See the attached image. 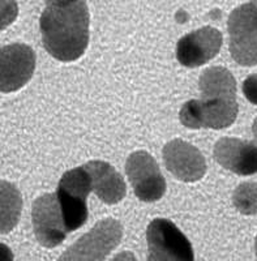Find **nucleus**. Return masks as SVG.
Masks as SVG:
<instances>
[{
    "label": "nucleus",
    "mask_w": 257,
    "mask_h": 261,
    "mask_svg": "<svg viewBox=\"0 0 257 261\" xmlns=\"http://www.w3.org/2000/svg\"><path fill=\"white\" fill-rule=\"evenodd\" d=\"M44 48L60 62L83 57L89 43V11L85 0H46L41 16Z\"/></svg>",
    "instance_id": "1"
},
{
    "label": "nucleus",
    "mask_w": 257,
    "mask_h": 261,
    "mask_svg": "<svg viewBox=\"0 0 257 261\" xmlns=\"http://www.w3.org/2000/svg\"><path fill=\"white\" fill-rule=\"evenodd\" d=\"M90 190L92 178L84 166L69 170L60 179L57 197L68 231L80 228L88 220L86 200Z\"/></svg>",
    "instance_id": "2"
},
{
    "label": "nucleus",
    "mask_w": 257,
    "mask_h": 261,
    "mask_svg": "<svg viewBox=\"0 0 257 261\" xmlns=\"http://www.w3.org/2000/svg\"><path fill=\"white\" fill-rule=\"evenodd\" d=\"M123 227L113 218L102 220L72 244L58 261H104L120 243Z\"/></svg>",
    "instance_id": "3"
},
{
    "label": "nucleus",
    "mask_w": 257,
    "mask_h": 261,
    "mask_svg": "<svg viewBox=\"0 0 257 261\" xmlns=\"http://www.w3.org/2000/svg\"><path fill=\"white\" fill-rule=\"evenodd\" d=\"M148 261H195L191 242L169 220L157 218L146 231Z\"/></svg>",
    "instance_id": "4"
},
{
    "label": "nucleus",
    "mask_w": 257,
    "mask_h": 261,
    "mask_svg": "<svg viewBox=\"0 0 257 261\" xmlns=\"http://www.w3.org/2000/svg\"><path fill=\"white\" fill-rule=\"evenodd\" d=\"M231 57L238 64H257V11L252 3L234 9L228 17Z\"/></svg>",
    "instance_id": "5"
},
{
    "label": "nucleus",
    "mask_w": 257,
    "mask_h": 261,
    "mask_svg": "<svg viewBox=\"0 0 257 261\" xmlns=\"http://www.w3.org/2000/svg\"><path fill=\"white\" fill-rule=\"evenodd\" d=\"M238 115L237 99H192L183 105L179 118L187 128H227Z\"/></svg>",
    "instance_id": "6"
},
{
    "label": "nucleus",
    "mask_w": 257,
    "mask_h": 261,
    "mask_svg": "<svg viewBox=\"0 0 257 261\" xmlns=\"http://www.w3.org/2000/svg\"><path fill=\"white\" fill-rule=\"evenodd\" d=\"M125 172L135 195L141 201H157L165 195L166 180L157 161L144 150L135 151L128 157Z\"/></svg>",
    "instance_id": "7"
},
{
    "label": "nucleus",
    "mask_w": 257,
    "mask_h": 261,
    "mask_svg": "<svg viewBox=\"0 0 257 261\" xmlns=\"http://www.w3.org/2000/svg\"><path fill=\"white\" fill-rule=\"evenodd\" d=\"M32 221L37 239L47 248L59 246L69 232L58 197L53 193H44L34 201Z\"/></svg>",
    "instance_id": "8"
},
{
    "label": "nucleus",
    "mask_w": 257,
    "mask_h": 261,
    "mask_svg": "<svg viewBox=\"0 0 257 261\" xmlns=\"http://www.w3.org/2000/svg\"><path fill=\"white\" fill-rule=\"evenodd\" d=\"M222 42L221 32L214 28L205 27L188 33L177 42V62L189 68L204 65L219 53Z\"/></svg>",
    "instance_id": "9"
},
{
    "label": "nucleus",
    "mask_w": 257,
    "mask_h": 261,
    "mask_svg": "<svg viewBox=\"0 0 257 261\" xmlns=\"http://www.w3.org/2000/svg\"><path fill=\"white\" fill-rule=\"evenodd\" d=\"M36 68L34 51L22 43L4 46L2 48V92L18 90L32 79Z\"/></svg>",
    "instance_id": "10"
},
{
    "label": "nucleus",
    "mask_w": 257,
    "mask_h": 261,
    "mask_svg": "<svg viewBox=\"0 0 257 261\" xmlns=\"http://www.w3.org/2000/svg\"><path fill=\"white\" fill-rule=\"evenodd\" d=\"M163 161L172 175L179 180H200L207 172L205 157L196 146L183 140H172L163 148Z\"/></svg>",
    "instance_id": "11"
},
{
    "label": "nucleus",
    "mask_w": 257,
    "mask_h": 261,
    "mask_svg": "<svg viewBox=\"0 0 257 261\" xmlns=\"http://www.w3.org/2000/svg\"><path fill=\"white\" fill-rule=\"evenodd\" d=\"M214 158L222 167L238 175L257 172V146L249 141L222 137L214 146Z\"/></svg>",
    "instance_id": "12"
},
{
    "label": "nucleus",
    "mask_w": 257,
    "mask_h": 261,
    "mask_svg": "<svg viewBox=\"0 0 257 261\" xmlns=\"http://www.w3.org/2000/svg\"><path fill=\"white\" fill-rule=\"evenodd\" d=\"M84 167L92 178L93 191L102 201L113 205L124 199L127 192L124 180L110 163L90 161Z\"/></svg>",
    "instance_id": "13"
},
{
    "label": "nucleus",
    "mask_w": 257,
    "mask_h": 261,
    "mask_svg": "<svg viewBox=\"0 0 257 261\" xmlns=\"http://www.w3.org/2000/svg\"><path fill=\"white\" fill-rule=\"evenodd\" d=\"M198 86L204 99H237V81L222 67L208 68L201 74Z\"/></svg>",
    "instance_id": "14"
},
{
    "label": "nucleus",
    "mask_w": 257,
    "mask_h": 261,
    "mask_svg": "<svg viewBox=\"0 0 257 261\" xmlns=\"http://www.w3.org/2000/svg\"><path fill=\"white\" fill-rule=\"evenodd\" d=\"M21 208L20 193L7 181H2V232L15 227Z\"/></svg>",
    "instance_id": "15"
},
{
    "label": "nucleus",
    "mask_w": 257,
    "mask_h": 261,
    "mask_svg": "<svg viewBox=\"0 0 257 261\" xmlns=\"http://www.w3.org/2000/svg\"><path fill=\"white\" fill-rule=\"evenodd\" d=\"M235 208L245 216L257 214V184L242 183L233 195Z\"/></svg>",
    "instance_id": "16"
},
{
    "label": "nucleus",
    "mask_w": 257,
    "mask_h": 261,
    "mask_svg": "<svg viewBox=\"0 0 257 261\" xmlns=\"http://www.w3.org/2000/svg\"><path fill=\"white\" fill-rule=\"evenodd\" d=\"M243 93L251 103L257 105V73L245 79L243 83Z\"/></svg>",
    "instance_id": "17"
},
{
    "label": "nucleus",
    "mask_w": 257,
    "mask_h": 261,
    "mask_svg": "<svg viewBox=\"0 0 257 261\" xmlns=\"http://www.w3.org/2000/svg\"><path fill=\"white\" fill-rule=\"evenodd\" d=\"M111 261H136V257H135V255L132 252L124 251V252L118 253Z\"/></svg>",
    "instance_id": "18"
},
{
    "label": "nucleus",
    "mask_w": 257,
    "mask_h": 261,
    "mask_svg": "<svg viewBox=\"0 0 257 261\" xmlns=\"http://www.w3.org/2000/svg\"><path fill=\"white\" fill-rule=\"evenodd\" d=\"M252 132H253V136L257 141V118H256V120L253 122V125H252Z\"/></svg>",
    "instance_id": "19"
},
{
    "label": "nucleus",
    "mask_w": 257,
    "mask_h": 261,
    "mask_svg": "<svg viewBox=\"0 0 257 261\" xmlns=\"http://www.w3.org/2000/svg\"><path fill=\"white\" fill-rule=\"evenodd\" d=\"M251 3L253 4V6H254V8H256V11H257V0H252Z\"/></svg>",
    "instance_id": "20"
},
{
    "label": "nucleus",
    "mask_w": 257,
    "mask_h": 261,
    "mask_svg": "<svg viewBox=\"0 0 257 261\" xmlns=\"http://www.w3.org/2000/svg\"><path fill=\"white\" fill-rule=\"evenodd\" d=\"M254 247H256V256H257V238H256V244H254Z\"/></svg>",
    "instance_id": "21"
}]
</instances>
